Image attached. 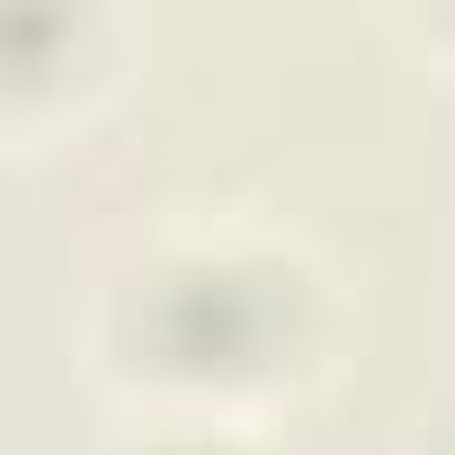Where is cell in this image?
<instances>
[{"label":"cell","mask_w":455,"mask_h":455,"mask_svg":"<svg viewBox=\"0 0 455 455\" xmlns=\"http://www.w3.org/2000/svg\"><path fill=\"white\" fill-rule=\"evenodd\" d=\"M402 36H419L437 63H455V10H428V19H402Z\"/></svg>","instance_id":"5b68a950"},{"label":"cell","mask_w":455,"mask_h":455,"mask_svg":"<svg viewBox=\"0 0 455 455\" xmlns=\"http://www.w3.org/2000/svg\"><path fill=\"white\" fill-rule=\"evenodd\" d=\"M108 455H259L251 428H205V419H134Z\"/></svg>","instance_id":"3957f363"},{"label":"cell","mask_w":455,"mask_h":455,"mask_svg":"<svg viewBox=\"0 0 455 455\" xmlns=\"http://www.w3.org/2000/svg\"><path fill=\"white\" fill-rule=\"evenodd\" d=\"M402 455H455V384H437V393L411 411V428H402Z\"/></svg>","instance_id":"277c9868"},{"label":"cell","mask_w":455,"mask_h":455,"mask_svg":"<svg viewBox=\"0 0 455 455\" xmlns=\"http://www.w3.org/2000/svg\"><path fill=\"white\" fill-rule=\"evenodd\" d=\"M331 268L251 214H179L134 233L81 304V357L134 419L259 428L339 357Z\"/></svg>","instance_id":"6da1fadb"},{"label":"cell","mask_w":455,"mask_h":455,"mask_svg":"<svg viewBox=\"0 0 455 455\" xmlns=\"http://www.w3.org/2000/svg\"><path fill=\"white\" fill-rule=\"evenodd\" d=\"M125 28L108 10H28L0 45V125L19 143H45L54 125H81L90 99H108L125 72Z\"/></svg>","instance_id":"7a4b0ae2"}]
</instances>
